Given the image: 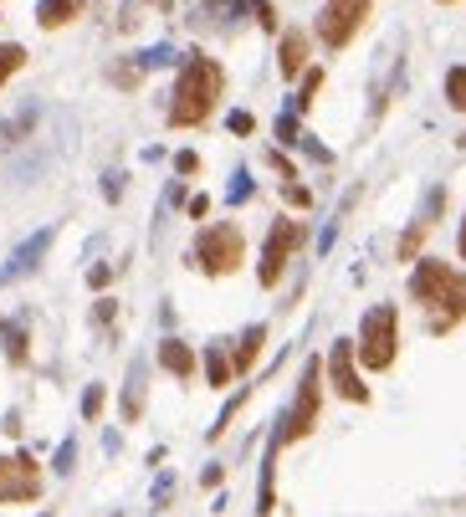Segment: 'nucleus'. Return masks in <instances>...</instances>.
Segmentation results:
<instances>
[{
  "label": "nucleus",
  "mask_w": 466,
  "mask_h": 517,
  "mask_svg": "<svg viewBox=\"0 0 466 517\" xmlns=\"http://www.w3.org/2000/svg\"><path fill=\"white\" fill-rule=\"evenodd\" d=\"M139 410H144V369L134 364L129 369V395H123V420H139Z\"/></svg>",
  "instance_id": "nucleus-16"
},
{
  "label": "nucleus",
  "mask_w": 466,
  "mask_h": 517,
  "mask_svg": "<svg viewBox=\"0 0 466 517\" xmlns=\"http://www.w3.org/2000/svg\"><path fill=\"white\" fill-rule=\"evenodd\" d=\"M169 62H175V47H149V52L139 57L144 72H149V67H169Z\"/></svg>",
  "instance_id": "nucleus-26"
},
{
  "label": "nucleus",
  "mask_w": 466,
  "mask_h": 517,
  "mask_svg": "<svg viewBox=\"0 0 466 517\" xmlns=\"http://www.w3.org/2000/svg\"><path fill=\"white\" fill-rule=\"evenodd\" d=\"M41 497V466L16 451V456H0V507H16V502H36Z\"/></svg>",
  "instance_id": "nucleus-8"
},
{
  "label": "nucleus",
  "mask_w": 466,
  "mask_h": 517,
  "mask_svg": "<svg viewBox=\"0 0 466 517\" xmlns=\"http://www.w3.org/2000/svg\"><path fill=\"white\" fill-rule=\"evenodd\" d=\"M221 88H226V72L216 57L205 52H190L180 77H175V93H169V128H200L221 103Z\"/></svg>",
  "instance_id": "nucleus-2"
},
{
  "label": "nucleus",
  "mask_w": 466,
  "mask_h": 517,
  "mask_svg": "<svg viewBox=\"0 0 466 517\" xmlns=\"http://www.w3.org/2000/svg\"><path fill=\"white\" fill-rule=\"evenodd\" d=\"M277 67H282V77H298L303 67H308V31H282V41H277Z\"/></svg>",
  "instance_id": "nucleus-11"
},
{
  "label": "nucleus",
  "mask_w": 466,
  "mask_h": 517,
  "mask_svg": "<svg viewBox=\"0 0 466 517\" xmlns=\"http://www.w3.org/2000/svg\"><path fill=\"white\" fill-rule=\"evenodd\" d=\"M400 354V308L395 303H374L359 323V338H354V359L374 374H385Z\"/></svg>",
  "instance_id": "nucleus-3"
},
{
  "label": "nucleus",
  "mask_w": 466,
  "mask_h": 517,
  "mask_svg": "<svg viewBox=\"0 0 466 517\" xmlns=\"http://www.w3.org/2000/svg\"><path fill=\"white\" fill-rule=\"evenodd\" d=\"M226 128H231V134H251V128H257V118H251L246 108H236V113L226 118Z\"/></svg>",
  "instance_id": "nucleus-27"
},
{
  "label": "nucleus",
  "mask_w": 466,
  "mask_h": 517,
  "mask_svg": "<svg viewBox=\"0 0 466 517\" xmlns=\"http://www.w3.org/2000/svg\"><path fill=\"white\" fill-rule=\"evenodd\" d=\"M318 88H323V67H308V77H303V93L292 98V113H308V108H313V98H318Z\"/></svg>",
  "instance_id": "nucleus-18"
},
{
  "label": "nucleus",
  "mask_w": 466,
  "mask_h": 517,
  "mask_svg": "<svg viewBox=\"0 0 466 517\" xmlns=\"http://www.w3.org/2000/svg\"><path fill=\"white\" fill-rule=\"evenodd\" d=\"M57 241V226H41L26 246H16L11 251V262H6V272H0V282H16V277H31L36 267H41V256H47V246Z\"/></svg>",
  "instance_id": "nucleus-10"
},
{
  "label": "nucleus",
  "mask_w": 466,
  "mask_h": 517,
  "mask_svg": "<svg viewBox=\"0 0 466 517\" xmlns=\"http://www.w3.org/2000/svg\"><path fill=\"white\" fill-rule=\"evenodd\" d=\"M303 246V221H272L267 231V246H262V267H257V282L262 287H277L282 272H287V256Z\"/></svg>",
  "instance_id": "nucleus-7"
},
{
  "label": "nucleus",
  "mask_w": 466,
  "mask_h": 517,
  "mask_svg": "<svg viewBox=\"0 0 466 517\" xmlns=\"http://www.w3.org/2000/svg\"><path fill=\"white\" fill-rule=\"evenodd\" d=\"M426 231H431V221H415V226L400 236V262H415V251H420V241H426Z\"/></svg>",
  "instance_id": "nucleus-21"
},
{
  "label": "nucleus",
  "mask_w": 466,
  "mask_h": 517,
  "mask_svg": "<svg viewBox=\"0 0 466 517\" xmlns=\"http://www.w3.org/2000/svg\"><path fill=\"white\" fill-rule=\"evenodd\" d=\"M41 517H52V512H41Z\"/></svg>",
  "instance_id": "nucleus-36"
},
{
  "label": "nucleus",
  "mask_w": 466,
  "mask_h": 517,
  "mask_svg": "<svg viewBox=\"0 0 466 517\" xmlns=\"http://www.w3.org/2000/svg\"><path fill=\"white\" fill-rule=\"evenodd\" d=\"M103 415V384H88V395H82V420H98Z\"/></svg>",
  "instance_id": "nucleus-23"
},
{
  "label": "nucleus",
  "mask_w": 466,
  "mask_h": 517,
  "mask_svg": "<svg viewBox=\"0 0 466 517\" xmlns=\"http://www.w3.org/2000/svg\"><path fill=\"white\" fill-rule=\"evenodd\" d=\"M369 6L374 0H323L318 11V41L328 52H344L349 41L359 36V26L369 21Z\"/></svg>",
  "instance_id": "nucleus-6"
},
{
  "label": "nucleus",
  "mask_w": 466,
  "mask_h": 517,
  "mask_svg": "<svg viewBox=\"0 0 466 517\" xmlns=\"http://www.w3.org/2000/svg\"><path fill=\"white\" fill-rule=\"evenodd\" d=\"M246 11L257 16V26H262V31H277V11L267 6V0H246Z\"/></svg>",
  "instance_id": "nucleus-24"
},
{
  "label": "nucleus",
  "mask_w": 466,
  "mask_h": 517,
  "mask_svg": "<svg viewBox=\"0 0 466 517\" xmlns=\"http://www.w3.org/2000/svg\"><path fill=\"white\" fill-rule=\"evenodd\" d=\"M72 456H77V441H62V451H57V477H67V471H72Z\"/></svg>",
  "instance_id": "nucleus-28"
},
{
  "label": "nucleus",
  "mask_w": 466,
  "mask_h": 517,
  "mask_svg": "<svg viewBox=\"0 0 466 517\" xmlns=\"http://www.w3.org/2000/svg\"><path fill=\"white\" fill-rule=\"evenodd\" d=\"M328 379H333V390L354 400V405H369V384L359 379L354 369V338H338L333 349H328Z\"/></svg>",
  "instance_id": "nucleus-9"
},
{
  "label": "nucleus",
  "mask_w": 466,
  "mask_h": 517,
  "mask_svg": "<svg viewBox=\"0 0 466 517\" xmlns=\"http://www.w3.org/2000/svg\"><path fill=\"white\" fill-rule=\"evenodd\" d=\"M82 6H88V0H41V6H36V26L41 31H57V26L77 21Z\"/></svg>",
  "instance_id": "nucleus-12"
},
{
  "label": "nucleus",
  "mask_w": 466,
  "mask_h": 517,
  "mask_svg": "<svg viewBox=\"0 0 466 517\" xmlns=\"http://www.w3.org/2000/svg\"><path fill=\"white\" fill-rule=\"evenodd\" d=\"M262 343H267V323H251V328H246V333L236 338V359H231V364H236V374H246L251 364H257Z\"/></svg>",
  "instance_id": "nucleus-14"
},
{
  "label": "nucleus",
  "mask_w": 466,
  "mask_h": 517,
  "mask_svg": "<svg viewBox=\"0 0 466 517\" xmlns=\"http://www.w3.org/2000/svg\"><path fill=\"white\" fill-rule=\"evenodd\" d=\"M108 277H113L108 267H93V272H88V282H93V287H108Z\"/></svg>",
  "instance_id": "nucleus-32"
},
{
  "label": "nucleus",
  "mask_w": 466,
  "mask_h": 517,
  "mask_svg": "<svg viewBox=\"0 0 466 517\" xmlns=\"http://www.w3.org/2000/svg\"><path fill=\"white\" fill-rule=\"evenodd\" d=\"M446 103H451L456 113H466V67H451V72H446Z\"/></svg>",
  "instance_id": "nucleus-19"
},
{
  "label": "nucleus",
  "mask_w": 466,
  "mask_h": 517,
  "mask_svg": "<svg viewBox=\"0 0 466 517\" xmlns=\"http://www.w3.org/2000/svg\"><path fill=\"white\" fill-rule=\"evenodd\" d=\"M190 215H195V221H205V215H210V195H195V200H190Z\"/></svg>",
  "instance_id": "nucleus-31"
},
{
  "label": "nucleus",
  "mask_w": 466,
  "mask_h": 517,
  "mask_svg": "<svg viewBox=\"0 0 466 517\" xmlns=\"http://www.w3.org/2000/svg\"><path fill=\"white\" fill-rule=\"evenodd\" d=\"M318 405H323V359H308L303 364V379H298V400H292V410L277 420V446L287 441H303L308 430L318 425Z\"/></svg>",
  "instance_id": "nucleus-5"
},
{
  "label": "nucleus",
  "mask_w": 466,
  "mask_h": 517,
  "mask_svg": "<svg viewBox=\"0 0 466 517\" xmlns=\"http://www.w3.org/2000/svg\"><path fill=\"white\" fill-rule=\"evenodd\" d=\"M231 374H236V364H231L221 349H205V379L216 384V390H226V384H231Z\"/></svg>",
  "instance_id": "nucleus-15"
},
{
  "label": "nucleus",
  "mask_w": 466,
  "mask_h": 517,
  "mask_svg": "<svg viewBox=\"0 0 466 517\" xmlns=\"http://www.w3.org/2000/svg\"><path fill=\"white\" fill-rule=\"evenodd\" d=\"M282 200H287L292 210H308V205H313V195H308L298 180H282Z\"/></svg>",
  "instance_id": "nucleus-22"
},
{
  "label": "nucleus",
  "mask_w": 466,
  "mask_h": 517,
  "mask_svg": "<svg viewBox=\"0 0 466 517\" xmlns=\"http://www.w3.org/2000/svg\"><path fill=\"white\" fill-rule=\"evenodd\" d=\"M251 195V175H246V169H241V175H236V185H231V205H241Z\"/></svg>",
  "instance_id": "nucleus-30"
},
{
  "label": "nucleus",
  "mask_w": 466,
  "mask_h": 517,
  "mask_svg": "<svg viewBox=\"0 0 466 517\" xmlns=\"http://www.w3.org/2000/svg\"><path fill=\"white\" fill-rule=\"evenodd\" d=\"M190 262L205 272V277H226L246 262V241H241V226L231 221H216V226H205L195 236V251H190Z\"/></svg>",
  "instance_id": "nucleus-4"
},
{
  "label": "nucleus",
  "mask_w": 466,
  "mask_h": 517,
  "mask_svg": "<svg viewBox=\"0 0 466 517\" xmlns=\"http://www.w3.org/2000/svg\"><path fill=\"white\" fill-rule=\"evenodd\" d=\"M175 169H180V175H195V169H200V154H195V149L175 154Z\"/></svg>",
  "instance_id": "nucleus-29"
},
{
  "label": "nucleus",
  "mask_w": 466,
  "mask_h": 517,
  "mask_svg": "<svg viewBox=\"0 0 466 517\" xmlns=\"http://www.w3.org/2000/svg\"><path fill=\"white\" fill-rule=\"evenodd\" d=\"M159 364L175 374V379H190L195 374V354H190V343H180V338H164L159 343Z\"/></svg>",
  "instance_id": "nucleus-13"
},
{
  "label": "nucleus",
  "mask_w": 466,
  "mask_h": 517,
  "mask_svg": "<svg viewBox=\"0 0 466 517\" xmlns=\"http://www.w3.org/2000/svg\"><path fill=\"white\" fill-rule=\"evenodd\" d=\"M21 67H26V47L6 41V47H0V88H6V77H11V72H21Z\"/></svg>",
  "instance_id": "nucleus-20"
},
{
  "label": "nucleus",
  "mask_w": 466,
  "mask_h": 517,
  "mask_svg": "<svg viewBox=\"0 0 466 517\" xmlns=\"http://www.w3.org/2000/svg\"><path fill=\"white\" fill-rule=\"evenodd\" d=\"M441 6H456V0H441Z\"/></svg>",
  "instance_id": "nucleus-35"
},
{
  "label": "nucleus",
  "mask_w": 466,
  "mask_h": 517,
  "mask_svg": "<svg viewBox=\"0 0 466 517\" xmlns=\"http://www.w3.org/2000/svg\"><path fill=\"white\" fill-rule=\"evenodd\" d=\"M277 139H282V144H298V139H303L298 113H282V118H277Z\"/></svg>",
  "instance_id": "nucleus-25"
},
{
  "label": "nucleus",
  "mask_w": 466,
  "mask_h": 517,
  "mask_svg": "<svg viewBox=\"0 0 466 517\" xmlns=\"http://www.w3.org/2000/svg\"><path fill=\"white\" fill-rule=\"evenodd\" d=\"M149 6H159V11H169V6H175V0H149Z\"/></svg>",
  "instance_id": "nucleus-34"
},
{
  "label": "nucleus",
  "mask_w": 466,
  "mask_h": 517,
  "mask_svg": "<svg viewBox=\"0 0 466 517\" xmlns=\"http://www.w3.org/2000/svg\"><path fill=\"white\" fill-rule=\"evenodd\" d=\"M410 297L426 308V328L431 333H451L466 318V272L426 256V262H415V272H410Z\"/></svg>",
  "instance_id": "nucleus-1"
},
{
  "label": "nucleus",
  "mask_w": 466,
  "mask_h": 517,
  "mask_svg": "<svg viewBox=\"0 0 466 517\" xmlns=\"http://www.w3.org/2000/svg\"><path fill=\"white\" fill-rule=\"evenodd\" d=\"M456 251H461V262H466V221H461V236H456Z\"/></svg>",
  "instance_id": "nucleus-33"
},
{
  "label": "nucleus",
  "mask_w": 466,
  "mask_h": 517,
  "mask_svg": "<svg viewBox=\"0 0 466 517\" xmlns=\"http://www.w3.org/2000/svg\"><path fill=\"white\" fill-rule=\"evenodd\" d=\"M0 333H6V354H11V364H26V359H31V349H26V328H21V323H0Z\"/></svg>",
  "instance_id": "nucleus-17"
}]
</instances>
